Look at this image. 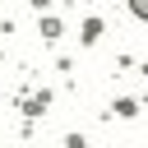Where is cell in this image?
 Segmentation results:
<instances>
[{"instance_id":"6da1fadb","label":"cell","mask_w":148,"mask_h":148,"mask_svg":"<svg viewBox=\"0 0 148 148\" xmlns=\"http://www.w3.org/2000/svg\"><path fill=\"white\" fill-rule=\"evenodd\" d=\"M130 9H134V14H139V18H143V23H148V0H134V5H130Z\"/></svg>"}]
</instances>
